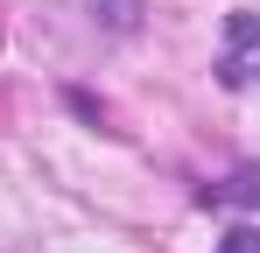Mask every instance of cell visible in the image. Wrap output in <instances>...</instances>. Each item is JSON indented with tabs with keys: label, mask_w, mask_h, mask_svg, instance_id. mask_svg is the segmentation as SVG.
<instances>
[{
	"label": "cell",
	"mask_w": 260,
	"mask_h": 253,
	"mask_svg": "<svg viewBox=\"0 0 260 253\" xmlns=\"http://www.w3.org/2000/svg\"><path fill=\"white\" fill-rule=\"evenodd\" d=\"M218 78L232 91H253L260 84V14H225V49H218Z\"/></svg>",
	"instance_id": "6da1fadb"
},
{
	"label": "cell",
	"mask_w": 260,
	"mask_h": 253,
	"mask_svg": "<svg viewBox=\"0 0 260 253\" xmlns=\"http://www.w3.org/2000/svg\"><path fill=\"white\" fill-rule=\"evenodd\" d=\"M211 204H260V169H232V183H218V190H204Z\"/></svg>",
	"instance_id": "7a4b0ae2"
},
{
	"label": "cell",
	"mask_w": 260,
	"mask_h": 253,
	"mask_svg": "<svg viewBox=\"0 0 260 253\" xmlns=\"http://www.w3.org/2000/svg\"><path fill=\"white\" fill-rule=\"evenodd\" d=\"M218 253H260V225H232V232L218 239Z\"/></svg>",
	"instance_id": "3957f363"
}]
</instances>
